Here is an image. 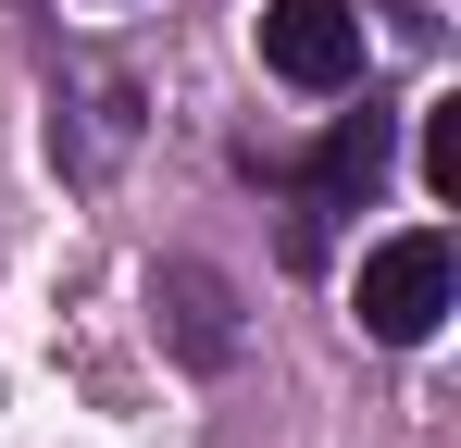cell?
<instances>
[{"label":"cell","mask_w":461,"mask_h":448,"mask_svg":"<svg viewBox=\"0 0 461 448\" xmlns=\"http://www.w3.org/2000/svg\"><path fill=\"white\" fill-rule=\"evenodd\" d=\"M449 299H461V262H449L437 224L362 249V336H375V349H424V336L449 324Z\"/></svg>","instance_id":"1"},{"label":"cell","mask_w":461,"mask_h":448,"mask_svg":"<svg viewBox=\"0 0 461 448\" xmlns=\"http://www.w3.org/2000/svg\"><path fill=\"white\" fill-rule=\"evenodd\" d=\"M262 63L287 87H312V100L362 87V13L349 0H262Z\"/></svg>","instance_id":"2"},{"label":"cell","mask_w":461,"mask_h":448,"mask_svg":"<svg viewBox=\"0 0 461 448\" xmlns=\"http://www.w3.org/2000/svg\"><path fill=\"white\" fill-rule=\"evenodd\" d=\"M162 324H175V349H187L200 373L237 362V299H225L212 262H162Z\"/></svg>","instance_id":"3"},{"label":"cell","mask_w":461,"mask_h":448,"mask_svg":"<svg viewBox=\"0 0 461 448\" xmlns=\"http://www.w3.org/2000/svg\"><path fill=\"white\" fill-rule=\"evenodd\" d=\"M375 175H386V112H337V138L312 149V212L375 200Z\"/></svg>","instance_id":"4"},{"label":"cell","mask_w":461,"mask_h":448,"mask_svg":"<svg viewBox=\"0 0 461 448\" xmlns=\"http://www.w3.org/2000/svg\"><path fill=\"white\" fill-rule=\"evenodd\" d=\"M424 187H437V200H461V100H437V112H424Z\"/></svg>","instance_id":"5"}]
</instances>
